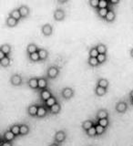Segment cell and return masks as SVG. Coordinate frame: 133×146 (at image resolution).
I'll return each mask as SVG.
<instances>
[{
    "label": "cell",
    "instance_id": "26",
    "mask_svg": "<svg viewBox=\"0 0 133 146\" xmlns=\"http://www.w3.org/2000/svg\"><path fill=\"white\" fill-rule=\"evenodd\" d=\"M106 93H107V89L102 88V87L98 86V85L96 86V88H95V94L97 95V96L101 97V96H104Z\"/></svg>",
    "mask_w": 133,
    "mask_h": 146
},
{
    "label": "cell",
    "instance_id": "18",
    "mask_svg": "<svg viewBox=\"0 0 133 146\" xmlns=\"http://www.w3.org/2000/svg\"><path fill=\"white\" fill-rule=\"evenodd\" d=\"M58 102V100H57V98L55 97V96H52V97H50L48 100H47L46 102H44V105L46 107H47L48 109H49V108H51L53 105H55Z\"/></svg>",
    "mask_w": 133,
    "mask_h": 146
},
{
    "label": "cell",
    "instance_id": "43",
    "mask_svg": "<svg viewBox=\"0 0 133 146\" xmlns=\"http://www.w3.org/2000/svg\"><path fill=\"white\" fill-rule=\"evenodd\" d=\"M48 146H60V144L59 143H55V141H53L52 143H50Z\"/></svg>",
    "mask_w": 133,
    "mask_h": 146
},
{
    "label": "cell",
    "instance_id": "16",
    "mask_svg": "<svg viewBox=\"0 0 133 146\" xmlns=\"http://www.w3.org/2000/svg\"><path fill=\"white\" fill-rule=\"evenodd\" d=\"M95 124H96V123L92 120H86V121H84L83 122H82L81 127L85 131H87L88 130H89L91 127L95 126Z\"/></svg>",
    "mask_w": 133,
    "mask_h": 146
},
{
    "label": "cell",
    "instance_id": "11",
    "mask_svg": "<svg viewBox=\"0 0 133 146\" xmlns=\"http://www.w3.org/2000/svg\"><path fill=\"white\" fill-rule=\"evenodd\" d=\"M38 104H30L28 107H27V113L28 115L35 117L36 116V113H38Z\"/></svg>",
    "mask_w": 133,
    "mask_h": 146
},
{
    "label": "cell",
    "instance_id": "45",
    "mask_svg": "<svg viewBox=\"0 0 133 146\" xmlns=\"http://www.w3.org/2000/svg\"><path fill=\"white\" fill-rule=\"evenodd\" d=\"M130 56H131V57L133 58V48H132L130 49Z\"/></svg>",
    "mask_w": 133,
    "mask_h": 146
},
{
    "label": "cell",
    "instance_id": "15",
    "mask_svg": "<svg viewBox=\"0 0 133 146\" xmlns=\"http://www.w3.org/2000/svg\"><path fill=\"white\" fill-rule=\"evenodd\" d=\"M96 118L97 120L99 119H109V112L106 109H99L96 113Z\"/></svg>",
    "mask_w": 133,
    "mask_h": 146
},
{
    "label": "cell",
    "instance_id": "9",
    "mask_svg": "<svg viewBox=\"0 0 133 146\" xmlns=\"http://www.w3.org/2000/svg\"><path fill=\"white\" fill-rule=\"evenodd\" d=\"M27 85H28V87L31 89H34V90L38 89V78H36V77L29 78L28 80H27Z\"/></svg>",
    "mask_w": 133,
    "mask_h": 146
},
{
    "label": "cell",
    "instance_id": "14",
    "mask_svg": "<svg viewBox=\"0 0 133 146\" xmlns=\"http://www.w3.org/2000/svg\"><path fill=\"white\" fill-rule=\"evenodd\" d=\"M48 109L45 106V105H39L38 110V113H36V117L39 118H43L48 114Z\"/></svg>",
    "mask_w": 133,
    "mask_h": 146
},
{
    "label": "cell",
    "instance_id": "44",
    "mask_svg": "<svg viewBox=\"0 0 133 146\" xmlns=\"http://www.w3.org/2000/svg\"><path fill=\"white\" fill-rule=\"evenodd\" d=\"M129 95H130V100H131V99H133V90L130 91Z\"/></svg>",
    "mask_w": 133,
    "mask_h": 146
},
{
    "label": "cell",
    "instance_id": "2",
    "mask_svg": "<svg viewBox=\"0 0 133 146\" xmlns=\"http://www.w3.org/2000/svg\"><path fill=\"white\" fill-rule=\"evenodd\" d=\"M115 110L118 113H124L128 110V103L125 102V100H120V102H118L116 104Z\"/></svg>",
    "mask_w": 133,
    "mask_h": 146
},
{
    "label": "cell",
    "instance_id": "35",
    "mask_svg": "<svg viewBox=\"0 0 133 146\" xmlns=\"http://www.w3.org/2000/svg\"><path fill=\"white\" fill-rule=\"evenodd\" d=\"M95 127H96V131H97V135H98V136L102 135V134L104 133V132L106 131V128H104V127H102V126L99 125L98 123H96Z\"/></svg>",
    "mask_w": 133,
    "mask_h": 146
},
{
    "label": "cell",
    "instance_id": "5",
    "mask_svg": "<svg viewBox=\"0 0 133 146\" xmlns=\"http://www.w3.org/2000/svg\"><path fill=\"white\" fill-rule=\"evenodd\" d=\"M54 18L55 20L57 21H61L63 20L64 18L66 17V13H65V10L62 8H57L56 10L54 11Z\"/></svg>",
    "mask_w": 133,
    "mask_h": 146
},
{
    "label": "cell",
    "instance_id": "12",
    "mask_svg": "<svg viewBox=\"0 0 133 146\" xmlns=\"http://www.w3.org/2000/svg\"><path fill=\"white\" fill-rule=\"evenodd\" d=\"M115 18H116V13L111 7V8L109 9L107 15H106V17H105V18H104V20L106 21V22H113L114 20H115Z\"/></svg>",
    "mask_w": 133,
    "mask_h": 146
},
{
    "label": "cell",
    "instance_id": "22",
    "mask_svg": "<svg viewBox=\"0 0 133 146\" xmlns=\"http://www.w3.org/2000/svg\"><path fill=\"white\" fill-rule=\"evenodd\" d=\"M8 16H10V17H14L15 19H17V20H18L19 21L21 18H22V17H21V14H20V12H19V9L18 8H15V9H13V10L9 13V15Z\"/></svg>",
    "mask_w": 133,
    "mask_h": 146
},
{
    "label": "cell",
    "instance_id": "27",
    "mask_svg": "<svg viewBox=\"0 0 133 146\" xmlns=\"http://www.w3.org/2000/svg\"><path fill=\"white\" fill-rule=\"evenodd\" d=\"M11 49H12L11 46L9 44H7V43L1 45V47H0V50L3 51L5 54L7 55V56H9V54L11 53Z\"/></svg>",
    "mask_w": 133,
    "mask_h": 146
},
{
    "label": "cell",
    "instance_id": "13",
    "mask_svg": "<svg viewBox=\"0 0 133 146\" xmlns=\"http://www.w3.org/2000/svg\"><path fill=\"white\" fill-rule=\"evenodd\" d=\"M40 98L41 100H43V102H46L47 100H48L50 97H52V93H51V91H50V90H48V88L47 89H44L40 91Z\"/></svg>",
    "mask_w": 133,
    "mask_h": 146
},
{
    "label": "cell",
    "instance_id": "28",
    "mask_svg": "<svg viewBox=\"0 0 133 146\" xmlns=\"http://www.w3.org/2000/svg\"><path fill=\"white\" fill-rule=\"evenodd\" d=\"M109 8H111V7H107V8H98V9H97V14H98L99 17L102 18V19H104Z\"/></svg>",
    "mask_w": 133,
    "mask_h": 146
},
{
    "label": "cell",
    "instance_id": "40",
    "mask_svg": "<svg viewBox=\"0 0 133 146\" xmlns=\"http://www.w3.org/2000/svg\"><path fill=\"white\" fill-rule=\"evenodd\" d=\"M99 63L102 64L107 60V54H99V56L97 57Z\"/></svg>",
    "mask_w": 133,
    "mask_h": 146
},
{
    "label": "cell",
    "instance_id": "17",
    "mask_svg": "<svg viewBox=\"0 0 133 146\" xmlns=\"http://www.w3.org/2000/svg\"><path fill=\"white\" fill-rule=\"evenodd\" d=\"M48 84V82L47 78H45V77L38 78V89L39 90H42L44 89H47Z\"/></svg>",
    "mask_w": 133,
    "mask_h": 146
},
{
    "label": "cell",
    "instance_id": "4",
    "mask_svg": "<svg viewBox=\"0 0 133 146\" xmlns=\"http://www.w3.org/2000/svg\"><path fill=\"white\" fill-rule=\"evenodd\" d=\"M58 74H59V70L56 66L49 67L47 70V75H48V78H49V79H55V78L58 77Z\"/></svg>",
    "mask_w": 133,
    "mask_h": 146
},
{
    "label": "cell",
    "instance_id": "41",
    "mask_svg": "<svg viewBox=\"0 0 133 146\" xmlns=\"http://www.w3.org/2000/svg\"><path fill=\"white\" fill-rule=\"evenodd\" d=\"M0 146H13V143H12V141H3Z\"/></svg>",
    "mask_w": 133,
    "mask_h": 146
},
{
    "label": "cell",
    "instance_id": "1",
    "mask_svg": "<svg viewBox=\"0 0 133 146\" xmlns=\"http://www.w3.org/2000/svg\"><path fill=\"white\" fill-rule=\"evenodd\" d=\"M66 139H67V134L64 131H58L54 135V141L59 144L64 143Z\"/></svg>",
    "mask_w": 133,
    "mask_h": 146
},
{
    "label": "cell",
    "instance_id": "24",
    "mask_svg": "<svg viewBox=\"0 0 133 146\" xmlns=\"http://www.w3.org/2000/svg\"><path fill=\"white\" fill-rule=\"evenodd\" d=\"M109 84V80L107 79H105V78H99V79H98V80H97V85L102 87V88H105V89L108 88Z\"/></svg>",
    "mask_w": 133,
    "mask_h": 146
},
{
    "label": "cell",
    "instance_id": "46",
    "mask_svg": "<svg viewBox=\"0 0 133 146\" xmlns=\"http://www.w3.org/2000/svg\"><path fill=\"white\" fill-rule=\"evenodd\" d=\"M130 103H131V105L133 106V99H131V100H130Z\"/></svg>",
    "mask_w": 133,
    "mask_h": 146
},
{
    "label": "cell",
    "instance_id": "6",
    "mask_svg": "<svg viewBox=\"0 0 133 146\" xmlns=\"http://www.w3.org/2000/svg\"><path fill=\"white\" fill-rule=\"evenodd\" d=\"M41 32H42V34L44 36H51L53 33V27L50 24L47 23V24H44L42 27H41Z\"/></svg>",
    "mask_w": 133,
    "mask_h": 146
},
{
    "label": "cell",
    "instance_id": "7",
    "mask_svg": "<svg viewBox=\"0 0 133 146\" xmlns=\"http://www.w3.org/2000/svg\"><path fill=\"white\" fill-rule=\"evenodd\" d=\"M10 82L14 86H19L23 82L22 77L19 74H13L10 78Z\"/></svg>",
    "mask_w": 133,
    "mask_h": 146
},
{
    "label": "cell",
    "instance_id": "30",
    "mask_svg": "<svg viewBox=\"0 0 133 146\" xmlns=\"http://www.w3.org/2000/svg\"><path fill=\"white\" fill-rule=\"evenodd\" d=\"M96 48H97L98 51H99V54H107V46L103 44V43H99L97 46H96Z\"/></svg>",
    "mask_w": 133,
    "mask_h": 146
},
{
    "label": "cell",
    "instance_id": "21",
    "mask_svg": "<svg viewBox=\"0 0 133 146\" xmlns=\"http://www.w3.org/2000/svg\"><path fill=\"white\" fill-rule=\"evenodd\" d=\"M38 54L40 57V60H46L48 58V51L44 48H39Z\"/></svg>",
    "mask_w": 133,
    "mask_h": 146
},
{
    "label": "cell",
    "instance_id": "23",
    "mask_svg": "<svg viewBox=\"0 0 133 146\" xmlns=\"http://www.w3.org/2000/svg\"><path fill=\"white\" fill-rule=\"evenodd\" d=\"M48 110H49V112L51 113V114H58L59 111H60V110H61V105H60V103L58 102L56 104L53 105V106L51 108H49Z\"/></svg>",
    "mask_w": 133,
    "mask_h": 146
},
{
    "label": "cell",
    "instance_id": "10",
    "mask_svg": "<svg viewBox=\"0 0 133 146\" xmlns=\"http://www.w3.org/2000/svg\"><path fill=\"white\" fill-rule=\"evenodd\" d=\"M16 139V135L13 133L10 130H7L3 134V141H13Z\"/></svg>",
    "mask_w": 133,
    "mask_h": 146
},
{
    "label": "cell",
    "instance_id": "20",
    "mask_svg": "<svg viewBox=\"0 0 133 146\" xmlns=\"http://www.w3.org/2000/svg\"><path fill=\"white\" fill-rule=\"evenodd\" d=\"M17 24H18V20L15 19V18L10 17V16H8L6 18V25L9 27H13L17 26Z\"/></svg>",
    "mask_w": 133,
    "mask_h": 146
},
{
    "label": "cell",
    "instance_id": "32",
    "mask_svg": "<svg viewBox=\"0 0 133 146\" xmlns=\"http://www.w3.org/2000/svg\"><path fill=\"white\" fill-rule=\"evenodd\" d=\"M10 62H11V58L9 56H6L4 58L0 59V65H1L2 67H5V68L9 66Z\"/></svg>",
    "mask_w": 133,
    "mask_h": 146
},
{
    "label": "cell",
    "instance_id": "29",
    "mask_svg": "<svg viewBox=\"0 0 133 146\" xmlns=\"http://www.w3.org/2000/svg\"><path fill=\"white\" fill-rule=\"evenodd\" d=\"M9 130H10L16 136L20 135V124H13L10 126Z\"/></svg>",
    "mask_w": 133,
    "mask_h": 146
},
{
    "label": "cell",
    "instance_id": "8",
    "mask_svg": "<svg viewBox=\"0 0 133 146\" xmlns=\"http://www.w3.org/2000/svg\"><path fill=\"white\" fill-rule=\"evenodd\" d=\"M18 9H19V12L21 14V17L22 18H26L29 16L30 14V9L29 7L26 6V5H20L19 7H18Z\"/></svg>",
    "mask_w": 133,
    "mask_h": 146
},
{
    "label": "cell",
    "instance_id": "31",
    "mask_svg": "<svg viewBox=\"0 0 133 146\" xmlns=\"http://www.w3.org/2000/svg\"><path fill=\"white\" fill-rule=\"evenodd\" d=\"M88 64L91 67H97L99 65V60L97 58H94V57H89V59H88Z\"/></svg>",
    "mask_w": 133,
    "mask_h": 146
},
{
    "label": "cell",
    "instance_id": "33",
    "mask_svg": "<svg viewBox=\"0 0 133 146\" xmlns=\"http://www.w3.org/2000/svg\"><path fill=\"white\" fill-rule=\"evenodd\" d=\"M99 125L102 126L104 128H107L109 125V119H99V120H97V122Z\"/></svg>",
    "mask_w": 133,
    "mask_h": 146
},
{
    "label": "cell",
    "instance_id": "42",
    "mask_svg": "<svg viewBox=\"0 0 133 146\" xmlns=\"http://www.w3.org/2000/svg\"><path fill=\"white\" fill-rule=\"evenodd\" d=\"M109 5L113 6V5H117V4L120 3V0H109Z\"/></svg>",
    "mask_w": 133,
    "mask_h": 146
},
{
    "label": "cell",
    "instance_id": "25",
    "mask_svg": "<svg viewBox=\"0 0 133 146\" xmlns=\"http://www.w3.org/2000/svg\"><path fill=\"white\" fill-rule=\"evenodd\" d=\"M29 131H30V129L28 125L25 124V123L20 124V136H25L26 134H28Z\"/></svg>",
    "mask_w": 133,
    "mask_h": 146
},
{
    "label": "cell",
    "instance_id": "38",
    "mask_svg": "<svg viewBox=\"0 0 133 146\" xmlns=\"http://www.w3.org/2000/svg\"><path fill=\"white\" fill-rule=\"evenodd\" d=\"M109 7V3L108 0H99V8H107Z\"/></svg>",
    "mask_w": 133,
    "mask_h": 146
},
{
    "label": "cell",
    "instance_id": "34",
    "mask_svg": "<svg viewBox=\"0 0 133 146\" xmlns=\"http://www.w3.org/2000/svg\"><path fill=\"white\" fill-rule=\"evenodd\" d=\"M28 58L30 59L31 61H38V60H40V57H39L38 51V52H34L32 54H29L28 55Z\"/></svg>",
    "mask_w": 133,
    "mask_h": 146
},
{
    "label": "cell",
    "instance_id": "39",
    "mask_svg": "<svg viewBox=\"0 0 133 146\" xmlns=\"http://www.w3.org/2000/svg\"><path fill=\"white\" fill-rule=\"evenodd\" d=\"M99 0H89V6L94 9L99 8Z\"/></svg>",
    "mask_w": 133,
    "mask_h": 146
},
{
    "label": "cell",
    "instance_id": "19",
    "mask_svg": "<svg viewBox=\"0 0 133 146\" xmlns=\"http://www.w3.org/2000/svg\"><path fill=\"white\" fill-rule=\"evenodd\" d=\"M38 49H39V48L35 43H30L27 45V47H26V53L29 55L34 52H38Z\"/></svg>",
    "mask_w": 133,
    "mask_h": 146
},
{
    "label": "cell",
    "instance_id": "36",
    "mask_svg": "<svg viewBox=\"0 0 133 146\" xmlns=\"http://www.w3.org/2000/svg\"><path fill=\"white\" fill-rule=\"evenodd\" d=\"M89 57H94V58H97L99 56V51L96 47H92L90 48L89 50Z\"/></svg>",
    "mask_w": 133,
    "mask_h": 146
},
{
    "label": "cell",
    "instance_id": "3",
    "mask_svg": "<svg viewBox=\"0 0 133 146\" xmlns=\"http://www.w3.org/2000/svg\"><path fill=\"white\" fill-rule=\"evenodd\" d=\"M61 96L63 99L65 100H68L72 98L74 96V90L72 88H69V87H66L61 90Z\"/></svg>",
    "mask_w": 133,
    "mask_h": 146
},
{
    "label": "cell",
    "instance_id": "37",
    "mask_svg": "<svg viewBox=\"0 0 133 146\" xmlns=\"http://www.w3.org/2000/svg\"><path fill=\"white\" fill-rule=\"evenodd\" d=\"M86 133H87V135L89 136V137H94V136H96V135H97V131H96V127L95 126L91 127L89 130H88V131H86Z\"/></svg>",
    "mask_w": 133,
    "mask_h": 146
}]
</instances>
